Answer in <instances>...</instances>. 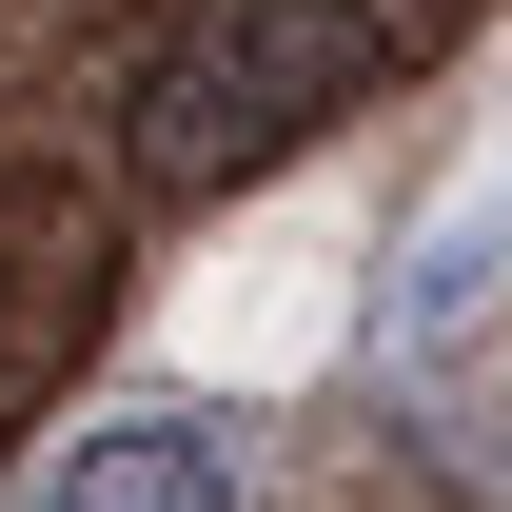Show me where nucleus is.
<instances>
[{
	"mask_svg": "<svg viewBox=\"0 0 512 512\" xmlns=\"http://www.w3.org/2000/svg\"><path fill=\"white\" fill-rule=\"evenodd\" d=\"M40 296H60V217H40V197H0V355H20Z\"/></svg>",
	"mask_w": 512,
	"mask_h": 512,
	"instance_id": "7ed1b4c3",
	"label": "nucleus"
},
{
	"mask_svg": "<svg viewBox=\"0 0 512 512\" xmlns=\"http://www.w3.org/2000/svg\"><path fill=\"white\" fill-rule=\"evenodd\" d=\"M375 60H394V0H197L178 40L138 60L119 158L158 197H217V178H256V158H296L335 99H375Z\"/></svg>",
	"mask_w": 512,
	"mask_h": 512,
	"instance_id": "f257e3e1",
	"label": "nucleus"
},
{
	"mask_svg": "<svg viewBox=\"0 0 512 512\" xmlns=\"http://www.w3.org/2000/svg\"><path fill=\"white\" fill-rule=\"evenodd\" d=\"M40 512H237V453L197 434V414H99L40 473Z\"/></svg>",
	"mask_w": 512,
	"mask_h": 512,
	"instance_id": "f03ea898",
	"label": "nucleus"
}]
</instances>
